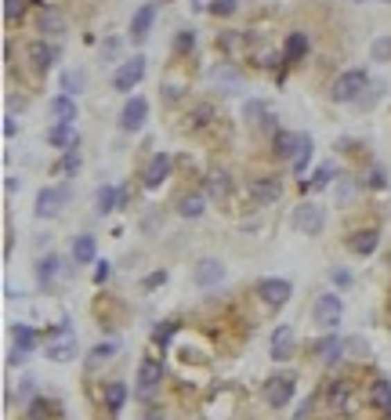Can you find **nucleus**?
<instances>
[{
  "label": "nucleus",
  "mask_w": 391,
  "mask_h": 420,
  "mask_svg": "<svg viewBox=\"0 0 391 420\" xmlns=\"http://www.w3.org/2000/svg\"><path fill=\"white\" fill-rule=\"evenodd\" d=\"M51 116H55V123H69V127H73V120H76V102H73V94H58V98L51 102Z\"/></svg>",
  "instance_id": "23"
},
{
  "label": "nucleus",
  "mask_w": 391,
  "mask_h": 420,
  "mask_svg": "<svg viewBox=\"0 0 391 420\" xmlns=\"http://www.w3.org/2000/svg\"><path fill=\"white\" fill-rule=\"evenodd\" d=\"M322 225H326L322 207H315V203H301L297 210H293V229H297V232H304V236H319V232H322Z\"/></svg>",
  "instance_id": "5"
},
{
  "label": "nucleus",
  "mask_w": 391,
  "mask_h": 420,
  "mask_svg": "<svg viewBox=\"0 0 391 420\" xmlns=\"http://www.w3.org/2000/svg\"><path fill=\"white\" fill-rule=\"evenodd\" d=\"M29 392H33V384H29V380H22V387H19V399H29Z\"/></svg>",
  "instance_id": "55"
},
{
  "label": "nucleus",
  "mask_w": 391,
  "mask_h": 420,
  "mask_svg": "<svg viewBox=\"0 0 391 420\" xmlns=\"http://www.w3.org/2000/svg\"><path fill=\"white\" fill-rule=\"evenodd\" d=\"M26 359H29V351H22V348H15V351H11V366H22Z\"/></svg>",
  "instance_id": "52"
},
{
  "label": "nucleus",
  "mask_w": 391,
  "mask_h": 420,
  "mask_svg": "<svg viewBox=\"0 0 391 420\" xmlns=\"http://www.w3.org/2000/svg\"><path fill=\"white\" fill-rule=\"evenodd\" d=\"M177 51H192V47H196V33H189V29H182V33H177Z\"/></svg>",
  "instance_id": "46"
},
{
  "label": "nucleus",
  "mask_w": 391,
  "mask_h": 420,
  "mask_svg": "<svg viewBox=\"0 0 391 420\" xmlns=\"http://www.w3.org/2000/svg\"><path fill=\"white\" fill-rule=\"evenodd\" d=\"M145 120H149V102H145V98H130L123 105V112H120V127H123V131H141Z\"/></svg>",
  "instance_id": "12"
},
{
  "label": "nucleus",
  "mask_w": 391,
  "mask_h": 420,
  "mask_svg": "<svg viewBox=\"0 0 391 420\" xmlns=\"http://www.w3.org/2000/svg\"><path fill=\"white\" fill-rule=\"evenodd\" d=\"M326 402H330L333 413H351V384L348 380H333L330 392H326Z\"/></svg>",
  "instance_id": "15"
},
{
  "label": "nucleus",
  "mask_w": 391,
  "mask_h": 420,
  "mask_svg": "<svg viewBox=\"0 0 391 420\" xmlns=\"http://www.w3.org/2000/svg\"><path fill=\"white\" fill-rule=\"evenodd\" d=\"M167 283V272H153V276H145V290H156Z\"/></svg>",
  "instance_id": "49"
},
{
  "label": "nucleus",
  "mask_w": 391,
  "mask_h": 420,
  "mask_svg": "<svg viewBox=\"0 0 391 420\" xmlns=\"http://www.w3.org/2000/svg\"><path fill=\"white\" fill-rule=\"evenodd\" d=\"M366 87H370L366 69H348V73H340V76H337V84H333L330 94H333V102H355Z\"/></svg>",
  "instance_id": "2"
},
{
  "label": "nucleus",
  "mask_w": 391,
  "mask_h": 420,
  "mask_svg": "<svg viewBox=\"0 0 391 420\" xmlns=\"http://www.w3.org/2000/svg\"><path fill=\"white\" fill-rule=\"evenodd\" d=\"M65 200H69L65 189H40L37 192V218H55Z\"/></svg>",
  "instance_id": "13"
},
{
  "label": "nucleus",
  "mask_w": 391,
  "mask_h": 420,
  "mask_svg": "<svg viewBox=\"0 0 391 420\" xmlns=\"http://www.w3.org/2000/svg\"><path fill=\"white\" fill-rule=\"evenodd\" d=\"M377 243H381V232H377V229H358V232H351V239H348L351 254H358V257H370L373 250H377Z\"/></svg>",
  "instance_id": "16"
},
{
  "label": "nucleus",
  "mask_w": 391,
  "mask_h": 420,
  "mask_svg": "<svg viewBox=\"0 0 391 420\" xmlns=\"http://www.w3.org/2000/svg\"><path fill=\"white\" fill-rule=\"evenodd\" d=\"M312 406H315V399H312V395H308V399L301 402V410H297V413H293V420H304L308 413H312Z\"/></svg>",
  "instance_id": "50"
},
{
  "label": "nucleus",
  "mask_w": 391,
  "mask_h": 420,
  "mask_svg": "<svg viewBox=\"0 0 391 420\" xmlns=\"http://www.w3.org/2000/svg\"><path fill=\"white\" fill-rule=\"evenodd\" d=\"M4 134L15 138V120H11V116H4Z\"/></svg>",
  "instance_id": "54"
},
{
  "label": "nucleus",
  "mask_w": 391,
  "mask_h": 420,
  "mask_svg": "<svg viewBox=\"0 0 391 420\" xmlns=\"http://www.w3.org/2000/svg\"><path fill=\"white\" fill-rule=\"evenodd\" d=\"M210 120H214V105H207V102L196 105V109L189 112V127H192V131H203Z\"/></svg>",
  "instance_id": "34"
},
{
  "label": "nucleus",
  "mask_w": 391,
  "mask_h": 420,
  "mask_svg": "<svg viewBox=\"0 0 391 420\" xmlns=\"http://www.w3.org/2000/svg\"><path fill=\"white\" fill-rule=\"evenodd\" d=\"M247 196L257 207H272L275 200L283 196V182H279V177H254L250 189H247Z\"/></svg>",
  "instance_id": "6"
},
{
  "label": "nucleus",
  "mask_w": 391,
  "mask_h": 420,
  "mask_svg": "<svg viewBox=\"0 0 391 420\" xmlns=\"http://www.w3.org/2000/svg\"><path fill=\"white\" fill-rule=\"evenodd\" d=\"M47 359L51 362H73L76 359V333L65 319L47 333Z\"/></svg>",
  "instance_id": "1"
},
{
  "label": "nucleus",
  "mask_w": 391,
  "mask_h": 420,
  "mask_svg": "<svg viewBox=\"0 0 391 420\" xmlns=\"http://www.w3.org/2000/svg\"><path fill=\"white\" fill-rule=\"evenodd\" d=\"M301 149V134H290V131H275V156L279 159H293Z\"/></svg>",
  "instance_id": "24"
},
{
  "label": "nucleus",
  "mask_w": 391,
  "mask_h": 420,
  "mask_svg": "<svg viewBox=\"0 0 391 420\" xmlns=\"http://www.w3.org/2000/svg\"><path fill=\"white\" fill-rule=\"evenodd\" d=\"M62 87H65V94H76L80 87H84V73H65L62 76Z\"/></svg>",
  "instance_id": "43"
},
{
  "label": "nucleus",
  "mask_w": 391,
  "mask_h": 420,
  "mask_svg": "<svg viewBox=\"0 0 391 420\" xmlns=\"http://www.w3.org/2000/svg\"><path fill=\"white\" fill-rule=\"evenodd\" d=\"M26 8H29V0H4V19L8 22H19L22 15H26Z\"/></svg>",
  "instance_id": "39"
},
{
  "label": "nucleus",
  "mask_w": 391,
  "mask_h": 420,
  "mask_svg": "<svg viewBox=\"0 0 391 420\" xmlns=\"http://www.w3.org/2000/svg\"><path fill=\"white\" fill-rule=\"evenodd\" d=\"M94 254H98L94 236H76V239H73V261H76V265H91Z\"/></svg>",
  "instance_id": "25"
},
{
  "label": "nucleus",
  "mask_w": 391,
  "mask_h": 420,
  "mask_svg": "<svg viewBox=\"0 0 391 420\" xmlns=\"http://www.w3.org/2000/svg\"><path fill=\"white\" fill-rule=\"evenodd\" d=\"M340 315H345V304H340L337 294H319V297H315V304H312V319L319 322L322 330H333L337 322H340Z\"/></svg>",
  "instance_id": "3"
},
{
  "label": "nucleus",
  "mask_w": 391,
  "mask_h": 420,
  "mask_svg": "<svg viewBox=\"0 0 391 420\" xmlns=\"http://www.w3.org/2000/svg\"><path fill=\"white\" fill-rule=\"evenodd\" d=\"M116 51H120V44H116V40H109V44H105V51H102V55H105V58H112V55H116Z\"/></svg>",
  "instance_id": "53"
},
{
  "label": "nucleus",
  "mask_w": 391,
  "mask_h": 420,
  "mask_svg": "<svg viewBox=\"0 0 391 420\" xmlns=\"http://www.w3.org/2000/svg\"><path fill=\"white\" fill-rule=\"evenodd\" d=\"M290 355H293V330L290 326H279V330L272 333V359L275 362H286Z\"/></svg>",
  "instance_id": "18"
},
{
  "label": "nucleus",
  "mask_w": 391,
  "mask_h": 420,
  "mask_svg": "<svg viewBox=\"0 0 391 420\" xmlns=\"http://www.w3.org/2000/svg\"><path fill=\"white\" fill-rule=\"evenodd\" d=\"M47 145H55V149H76L80 138L73 134L69 123H55L51 131H47Z\"/></svg>",
  "instance_id": "21"
},
{
  "label": "nucleus",
  "mask_w": 391,
  "mask_h": 420,
  "mask_svg": "<svg viewBox=\"0 0 391 420\" xmlns=\"http://www.w3.org/2000/svg\"><path fill=\"white\" fill-rule=\"evenodd\" d=\"M159 380H163V366L153 362V359H145L138 366V399H153V392L159 387Z\"/></svg>",
  "instance_id": "11"
},
{
  "label": "nucleus",
  "mask_w": 391,
  "mask_h": 420,
  "mask_svg": "<svg viewBox=\"0 0 391 420\" xmlns=\"http://www.w3.org/2000/svg\"><path fill=\"white\" fill-rule=\"evenodd\" d=\"M330 182H333V167H330V164H322V167H319L312 177H308V182H304L301 189H304V192H322Z\"/></svg>",
  "instance_id": "33"
},
{
  "label": "nucleus",
  "mask_w": 391,
  "mask_h": 420,
  "mask_svg": "<svg viewBox=\"0 0 391 420\" xmlns=\"http://www.w3.org/2000/svg\"><path fill=\"white\" fill-rule=\"evenodd\" d=\"M290 294H293L290 279H261L257 283V297L265 301L268 308H283V304L290 301Z\"/></svg>",
  "instance_id": "7"
},
{
  "label": "nucleus",
  "mask_w": 391,
  "mask_h": 420,
  "mask_svg": "<svg viewBox=\"0 0 391 420\" xmlns=\"http://www.w3.org/2000/svg\"><path fill=\"white\" fill-rule=\"evenodd\" d=\"M232 11H236V0H210V15H218V19H228Z\"/></svg>",
  "instance_id": "42"
},
{
  "label": "nucleus",
  "mask_w": 391,
  "mask_h": 420,
  "mask_svg": "<svg viewBox=\"0 0 391 420\" xmlns=\"http://www.w3.org/2000/svg\"><path fill=\"white\" fill-rule=\"evenodd\" d=\"M123 402H127V384L123 380H112L105 387V406H109V413H120Z\"/></svg>",
  "instance_id": "28"
},
{
  "label": "nucleus",
  "mask_w": 391,
  "mask_h": 420,
  "mask_svg": "<svg viewBox=\"0 0 391 420\" xmlns=\"http://www.w3.org/2000/svg\"><path fill=\"white\" fill-rule=\"evenodd\" d=\"M171 167H174V159L167 156V152H156L153 159H149V167H145V189H159L163 182L171 177Z\"/></svg>",
  "instance_id": "10"
},
{
  "label": "nucleus",
  "mask_w": 391,
  "mask_h": 420,
  "mask_svg": "<svg viewBox=\"0 0 391 420\" xmlns=\"http://www.w3.org/2000/svg\"><path fill=\"white\" fill-rule=\"evenodd\" d=\"M153 22H156V8L153 4H141L134 11V19H130V37L145 40V37H149V29H153Z\"/></svg>",
  "instance_id": "17"
},
{
  "label": "nucleus",
  "mask_w": 391,
  "mask_h": 420,
  "mask_svg": "<svg viewBox=\"0 0 391 420\" xmlns=\"http://www.w3.org/2000/svg\"><path fill=\"white\" fill-rule=\"evenodd\" d=\"M203 210H207L203 192H185V196H177V214L182 218H200Z\"/></svg>",
  "instance_id": "22"
},
{
  "label": "nucleus",
  "mask_w": 391,
  "mask_h": 420,
  "mask_svg": "<svg viewBox=\"0 0 391 420\" xmlns=\"http://www.w3.org/2000/svg\"><path fill=\"white\" fill-rule=\"evenodd\" d=\"M243 116H247V123H268V127L275 120L265 102H247V105H243Z\"/></svg>",
  "instance_id": "32"
},
{
  "label": "nucleus",
  "mask_w": 391,
  "mask_h": 420,
  "mask_svg": "<svg viewBox=\"0 0 391 420\" xmlns=\"http://www.w3.org/2000/svg\"><path fill=\"white\" fill-rule=\"evenodd\" d=\"M345 351L358 355V359H366V351H370V344L363 341V337H348V341H345Z\"/></svg>",
  "instance_id": "45"
},
{
  "label": "nucleus",
  "mask_w": 391,
  "mask_h": 420,
  "mask_svg": "<svg viewBox=\"0 0 391 420\" xmlns=\"http://www.w3.org/2000/svg\"><path fill=\"white\" fill-rule=\"evenodd\" d=\"M55 413H58V402L55 399H37L29 406V417L33 420H47V417H55Z\"/></svg>",
  "instance_id": "36"
},
{
  "label": "nucleus",
  "mask_w": 391,
  "mask_h": 420,
  "mask_svg": "<svg viewBox=\"0 0 391 420\" xmlns=\"http://www.w3.org/2000/svg\"><path fill=\"white\" fill-rule=\"evenodd\" d=\"M370 402H373V410H381L384 417H391V384H388L384 377L373 380V387H370Z\"/></svg>",
  "instance_id": "20"
},
{
  "label": "nucleus",
  "mask_w": 391,
  "mask_h": 420,
  "mask_svg": "<svg viewBox=\"0 0 391 420\" xmlns=\"http://www.w3.org/2000/svg\"><path fill=\"white\" fill-rule=\"evenodd\" d=\"M207 192H210V196H214V200L228 196V192H232V177H228L225 170H214V174L207 177Z\"/></svg>",
  "instance_id": "29"
},
{
  "label": "nucleus",
  "mask_w": 391,
  "mask_h": 420,
  "mask_svg": "<svg viewBox=\"0 0 391 420\" xmlns=\"http://www.w3.org/2000/svg\"><path fill=\"white\" fill-rule=\"evenodd\" d=\"M388 4H391V0H388Z\"/></svg>",
  "instance_id": "58"
},
{
  "label": "nucleus",
  "mask_w": 391,
  "mask_h": 420,
  "mask_svg": "<svg viewBox=\"0 0 391 420\" xmlns=\"http://www.w3.org/2000/svg\"><path fill=\"white\" fill-rule=\"evenodd\" d=\"M174 330H177V322H163V326L153 330V341H156V344H167L171 337H174Z\"/></svg>",
  "instance_id": "44"
},
{
  "label": "nucleus",
  "mask_w": 391,
  "mask_h": 420,
  "mask_svg": "<svg viewBox=\"0 0 391 420\" xmlns=\"http://www.w3.org/2000/svg\"><path fill=\"white\" fill-rule=\"evenodd\" d=\"M391 58V37L373 40V62H388Z\"/></svg>",
  "instance_id": "41"
},
{
  "label": "nucleus",
  "mask_w": 391,
  "mask_h": 420,
  "mask_svg": "<svg viewBox=\"0 0 391 420\" xmlns=\"http://www.w3.org/2000/svg\"><path fill=\"white\" fill-rule=\"evenodd\" d=\"M293 387H297V377H293V374L268 377V380H265V402H268L272 410H283L286 402L293 399Z\"/></svg>",
  "instance_id": "4"
},
{
  "label": "nucleus",
  "mask_w": 391,
  "mask_h": 420,
  "mask_svg": "<svg viewBox=\"0 0 391 420\" xmlns=\"http://www.w3.org/2000/svg\"><path fill=\"white\" fill-rule=\"evenodd\" d=\"M312 152H315L312 138H308V134H301V149H297V156H293V170H297V174H304V170H308V159H312Z\"/></svg>",
  "instance_id": "35"
},
{
  "label": "nucleus",
  "mask_w": 391,
  "mask_h": 420,
  "mask_svg": "<svg viewBox=\"0 0 391 420\" xmlns=\"http://www.w3.org/2000/svg\"><path fill=\"white\" fill-rule=\"evenodd\" d=\"M116 203H120V192L112 189V185H102V189H98V196H94L98 214H109V210H116Z\"/></svg>",
  "instance_id": "31"
},
{
  "label": "nucleus",
  "mask_w": 391,
  "mask_h": 420,
  "mask_svg": "<svg viewBox=\"0 0 391 420\" xmlns=\"http://www.w3.org/2000/svg\"><path fill=\"white\" fill-rule=\"evenodd\" d=\"M192 8H203V0H192Z\"/></svg>",
  "instance_id": "56"
},
{
  "label": "nucleus",
  "mask_w": 391,
  "mask_h": 420,
  "mask_svg": "<svg viewBox=\"0 0 391 420\" xmlns=\"http://www.w3.org/2000/svg\"><path fill=\"white\" fill-rule=\"evenodd\" d=\"M340 351H345V341H337V337H322V341L315 344V355L326 359V362H337Z\"/></svg>",
  "instance_id": "30"
},
{
  "label": "nucleus",
  "mask_w": 391,
  "mask_h": 420,
  "mask_svg": "<svg viewBox=\"0 0 391 420\" xmlns=\"http://www.w3.org/2000/svg\"><path fill=\"white\" fill-rule=\"evenodd\" d=\"M384 185H388L384 170H370V189H384Z\"/></svg>",
  "instance_id": "51"
},
{
  "label": "nucleus",
  "mask_w": 391,
  "mask_h": 420,
  "mask_svg": "<svg viewBox=\"0 0 391 420\" xmlns=\"http://www.w3.org/2000/svg\"><path fill=\"white\" fill-rule=\"evenodd\" d=\"M308 55V37L304 33H290L286 47H283V62H301Z\"/></svg>",
  "instance_id": "27"
},
{
  "label": "nucleus",
  "mask_w": 391,
  "mask_h": 420,
  "mask_svg": "<svg viewBox=\"0 0 391 420\" xmlns=\"http://www.w3.org/2000/svg\"><path fill=\"white\" fill-rule=\"evenodd\" d=\"M330 279H333L337 286H351V272H345V268H330Z\"/></svg>",
  "instance_id": "48"
},
{
  "label": "nucleus",
  "mask_w": 391,
  "mask_h": 420,
  "mask_svg": "<svg viewBox=\"0 0 391 420\" xmlns=\"http://www.w3.org/2000/svg\"><path fill=\"white\" fill-rule=\"evenodd\" d=\"M29 62H33V69L47 73V69L58 62V47H51L47 40H33V44H29Z\"/></svg>",
  "instance_id": "14"
},
{
  "label": "nucleus",
  "mask_w": 391,
  "mask_h": 420,
  "mask_svg": "<svg viewBox=\"0 0 391 420\" xmlns=\"http://www.w3.org/2000/svg\"><path fill=\"white\" fill-rule=\"evenodd\" d=\"M112 355H116V341H105V344H98V348L91 351V359H87V366H91V369H98V366H102V362H109Z\"/></svg>",
  "instance_id": "37"
},
{
  "label": "nucleus",
  "mask_w": 391,
  "mask_h": 420,
  "mask_svg": "<svg viewBox=\"0 0 391 420\" xmlns=\"http://www.w3.org/2000/svg\"><path fill=\"white\" fill-rule=\"evenodd\" d=\"M141 76H145V58L138 55V58L123 62V66L116 69V76H112V87H116V91H134L141 84Z\"/></svg>",
  "instance_id": "8"
},
{
  "label": "nucleus",
  "mask_w": 391,
  "mask_h": 420,
  "mask_svg": "<svg viewBox=\"0 0 391 420\" xmlns=\"http://www.w3.org/2000/svg\"><path fill=\"white\" fill-rule=\"evenodd\" d=\"M109 276H112V265H109V261H98V268H94V283L102 286Z\"/></svg>",
  "instance_id": "47"
},
{
  "label": "nucleus",
  "mask_w": 391,
  "mask_h": 420,
  "mask_svg": "<svg viewBox=\"0 0 391 420\" xmlns=\"http://www.w3.org/2000/svg\"><path fill=\"white\" fill-rule=\"evenodd\" d=\"M33 344H37V333H33L26 322H19L15 326V348H22V351H33Z\"/></svg>",
  "instance_id": "38"
},
{
  "label": "nucleus",
  "mask_w": 391,
  "mask_h": 420,
  "mask_svg": "<svg viewBox=\"0 0 391 420\" xmlns=\"http://www.w3.org/2000/svg\"><path fill=\"white\" fill-rule=\"evenodd\" d=\"M348 4H363V0H348Z\"/></svg>",
  "instance_id": "57"
},
{
  "label": "nucleus",
  "mask_w": 391,
  "mask_h": 420,
  "mask_svg": "<svg viewBox=\"0 0 391 420\" xmlns=\"http://www.w3.org/2000/svg\"><path fill=\"white\" fill-rule=\"evenodd\" d=\"M221 279H225V265L218 261V257H203V261L192 268V283H196V286H203V290L218 286Z\"/></svg>",
  "instance_id": "9"
},
{
  "label": "nucleus",
  "mask_w": 391,
  "mask_h": 420,
  "mask_svg": "<svg viewBox=\"0 0 391 420\" xmlns=\"http://www.w3.org/2000/svg\"><path fill=\"white\" fill-rule=\"evenodd\" d=\"M40 33H47V37H62V33H65V19H62V11L40 4Z\"/></svg>",
  "instance_id": "19"
},
{
  "label": "nucleus",
  "mask_w": 391,
  "mask_h": 420,
  "mask_svg": "<svg viewBox=\"0 0 391 420\" xmlns=\"http://www.w3.org/2000/svg\"><path fill=\"white\" fill-rule=\"evenodd\" d=\"M58 265H62V257H58V254L40 257V265H37V283H40V286H51V283L58 279Z\"/></svg>",
  "instance_id": "26"
},
{
  "label": "nucleus",
  "mask_w": 391,
  "mask_h": 420,
  "mask_svg": "<svg viewBox=\"0 0 391 420\" xmlns=\"http://www.w3.org/2000/svg\"><path fill=\"white\" fill-rule=\"evenodd\" d=\"M80 167V152L76 149H65V156H62V164L55 167V174H73Z\"/></svg>",
  "instance_id": "40"
}]
</instances>
